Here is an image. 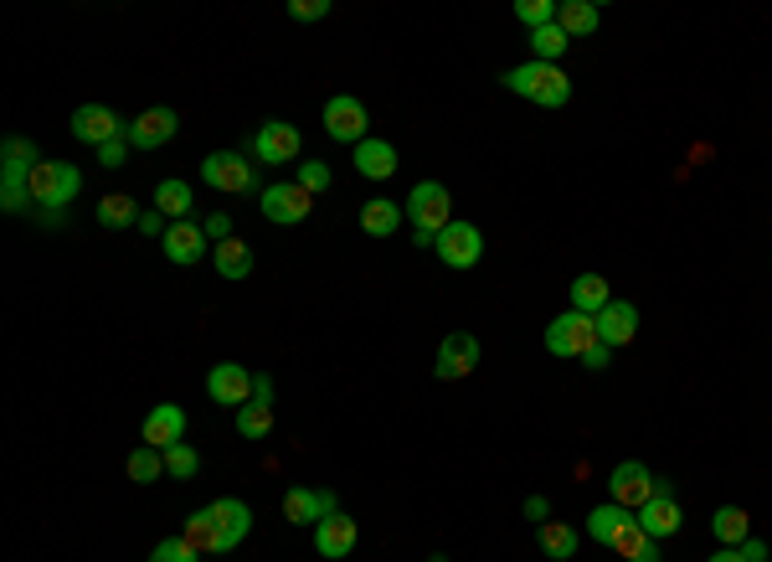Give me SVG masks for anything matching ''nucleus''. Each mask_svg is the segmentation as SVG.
<instances>
[{
	"instance_id": "34",
	"label": "nucleus",
	"mask_w": 772,
	"mask_h": 562,
	"mask_svg": "<svg viewBox=\"0 0 772 562\" xmlns=\"http://www.w3.org/2000/svg\"><path fill=\"white\" fill-rule=\"evenodd\" d=\"M160 475H166V449L139 443L135 454H129V480H135V485H155Z\"/></svg>"
},
{
	"instance_id": "29",
	"label": "nucleus",
	"mask_w": 772,
	"mask_h": 562,
	"mask_svg": "<svg viewBox=\"0 0 772 562\" xmlns=\"http://www.w3.org/2000/svg\"><path fill=\"white\" fill-rule=\"evenodd\" d=\"M212 263H217L222 279H248V273H252V248L242 238H227V243L212 248Z\"/></svg>"
},
{
	"instance_id": "32",
	"label": "nucleus",
	"mask_w": 772,
	"mask_h": 562,
	"mask_svg": "<svg viewBox=\"0 0 772 562\" xmlns=\"http://www.w3.org/2000/svg\"><path fill=\"white\" fill-rule=\"evenodd\" d=\"M191 202H196V191L185 187V181H160L155 187V212H166V217H175V222H185V212H191Z\"/></svg>"
},
{
	"instance_id": "15",
	"label": "nucleus",
	"mask_w": 772,
	"mask_h": 562,
	"mask_svg": "<svg viewBox=\"0 0 772 562\" xmlns=\"http://www.w3.org/2000/svg\"><path fill=\"white\" fill-rule=\"evenodd\" d=\"M206 397L222 403V408H242V403H252V372L237 367V361H222V367H212V376H206Z\"/></svg>"
},
{
	"instance_id": "7",
	"label": "nucleus",
	"mask_w": 772,
	"mask_h": 562,
	"mask_svg": "<svg viewBox=\"0 0 772 562\" xmlns=\"http://www.w3.org/2000/svg\"><path fill=\"white\" fill-rule=\"evenodd\" d=\"M433 254L443 258L449 269H458V273H464V269H474V263L485 258V233H479L474 222L454 217V222H449V227H443V233H438V238H433Z\"/></svg>"
},
{
	"instance_id": "42",
	"label": "nucleus",
	"mask_w": 772,
	"mask_h": 562,
	"mask_svg": "<svg viewBox=\"0 0 772 562\" xmlns=\"http://www.w3.org/2000/svg\"><path fill=\"white\" fill-rule=\"evenodd\" d=\"M139 233H145V238H160V243H166L170 217H166V212H155V206H150V212H139Z\"/></svg>"
},
{
	"instance_id": "12",
	"label": "nucleus",
	"mask_w": 772,
	"mask_h": 562,
	"mask_svg": "<svg viewBox=\"0 0 772 562\" xmlns=\"http://www.w3.org/2000/svg\"><path fill=\"white\" fill-rule=\"evenodd\" d=\"M340 501L336 491H309V485H288L284 495V521L288 527H319L325 516H336Z\"/></svg>"
},
{
	"instance_id": "21",
	"label": "nucleus",
	"mask_w": 772,
	"mask_h": 562,
	"mask_svg": "<svg viewBox=\"0 0 772 562\" xmlns=\"http://www.w3.org/2000/svg\"><path fill=\"white\" fill-rule=\"evenodd\" d=\"M185 439V408H175V403H160V408H150V418H145V443L150 449H170V443Z\"/></svg>"
},
{
	"instance_id": "11",
	"label": "nucleus",
	"mask_w": 772,
	"mask_h": 562,
	"mask_svg": "<svg viewBox=\"0 0 772 562\" xmlns=\"http://www.w3.org/2000/svg\"><path fill=\"white\" fill-rule=\"evenodd\" d=\"M258 206H263V217H269V222H279V227H294V222L309 217L315 196H309L299 181H279V187L258 191Z\"/></svg>"
},
{
	"instance_id": "3",
	"label": "nucleus",
	"mask_w": 772,
	"mask_h": 562,
	"mask_svg": "<svg viewBox=\"0 0 772 562\" xmlns=\"http://www.w3.org/2000/svg\"><path fill=\"white\" fill-rule=\"evenodd\" d=\"M402 212H407V222L418 227L412 238H418L422 248H433V238L449 227V222H454V191L443 187V181H418V187L407 191Z\"/></svg>"
},
{
	"instance_id": "22",
	"label": "nucleus",
	"mask_w": 772,
	"mask_h": 562,
	"mask_svg": "<svg viewBox=\"0 0 772 562\" xmlns=\"http://www.w3.org/2000/svg\"><path fill=\"white\" fill-rule=\"evenodd\" d=\"M402 206L391 202V196H371L366 206H361V233L366 238H391V233H402Z\"/></svg>"
},
{
	"instance_id": "46",
	"label": "nucleus",
	"mask_w": 772,
	"mask_h": 562,
	"mask_svg": "<svg viewBox=\"0 0 772 562\" xmlns=\"http://www.w3.org/2000/svg\"><path fill=\"white\" fill-rule=\"evenodd\" d=\"M525 516L531 521H552V501L546 495H525Z\"/></svg>"
},
{
	"instance_id": "44",
	"label": "nucleus",
	"mask_w": 772,
	"mask_h": 562,
	"mask_svg": "<svg viewBox=\"0 0 772 562\" xmlns=\"http://www.w3.org/2000/svg\"><path fill=\"white\" fill-rule=\"evenodd\" d=\"M202 227H206V238H212V243H227V238H232V217H227V212H212Z\"/></svg>"
},
{
	"instance_id": "31",
	"label": "nucleus",
	"mask_w": 772,
	"mask_h": 562,
	"mask_svg": "<svg viewBox=\"0 0 772 562\" xmlns=\"http://www.w3.org/2000/svg\"><path fill=\"white\" fill-rule=\"evenodd\" d=\"M711 531H716V542L722 547H741L752 537V516L741 512V506H722V512L711 516Z\"/></svg>"
},
{
	"instance_id": "26",
	"label": "nucleus",
	"mask_w": 772,
	"mask_h": 562,
	"mask_svg": "<svg viewBox=\"0 0 772 562\" xmlns=\"http://www.w3.org/2000/svg\"><path fill=\"white\" fill-rule=\"evenodd\" d=\"M185 542L196 547V552H222V516L206 506V512H196V516H185V531H181Z\"/></svg>"
},
{
	"instance_id": "13",
	"label": "nucleus",
	"mask_w": 772,
	"mask_h": 562,
	"mask_svg": "<svg viewBox=\"0 0 772 562\" xmlns=\"http://www.w3.org/2000/svg\"><path fill=\"white\" fill-rule=\"evenodd\" d=\"M474 367H479V341H474L469 330H454V336H443V346H438V361H433V376H438V382H464Z\"/></svg>"
},
{
	"instance_id": "16",
	"label": "nucleus",
	"mask_w": 772,
	"mask_h": 562,
	"mask_svg": "<svg viewBox=\"0 0 772 562\" xmlns=\"http://www.w3.org/2000/svg\"><path fill=\"white\" fill-rule=\"evenodd\" d=\"M355 542H361V521H351L345 512H336V516H325L315 527V552L319 558H330V562H340V558H351L355 552Z\"/></svg>"
},
{
	"instance_id": "24",
	"label": "nucleus",
	"mask_w": 772,
	"mask_h": 562,
	"mask_svg": "<svg viewBox=\"0 0 772 562\" xmlns=\"http://www.w3.org/2000/svg\"><path fill=\"white\" fill-rule=\"evenodd\" d=\"M212 512L222 516V552H232L242 537L252 531V512L248 501H232V495H222V501H212Z\"/></svg>"
},
{
	"instance_id": "8",
	"label": "nucleus",
	"mask_w": 772,
	"mask_h": 562,
	"mask_svg": "<svg viewBox=\"0 0 772 562\" xmlns=\"http://www.w3.org/2000/svg\"><path fill=\"white\" fill-rule=\"evenodd\" d=\"M319 120H325V135L340 139V145H361V139H371V109L361 99H351V93H336V99L319 109Z\"/></svg>"
},
{
	"instance_id": "47",
	"label": "nucleus",
	"mask_w": 772,
	"mask_h": 562,
	"mask_svg": "<svg viewBox=\"0 0 772 562\" xmlns=\"http://www.w3.org/2000/svg\"><path fill=\"white\" fill-rule=\"evenodd\" d=\"M737 552H741L747 562H768V542H762V537H747V542H741Z\"/></svg>"
},
{
	"instance_id": "41",
	"label": "nucleus",
	"mask_w": 772,
	"mask_h": 562,
	"mask_svg": "<svg viewBox=\"0 0 772 562\" xmlns=\"http://www.w3.org/2000/svg\"><path fill=\"white\" fill-rule=\"evenodd\" d=\"M288 16H294V21H325V16H330V0H294V5H288Z\"/></svg>"
},
{
	"instance_id": "35",
	"label": "nucleus",
	"mask_w": 772,
	"mask_h": 562,
	"mask_svg": "<svg viewBox=\"0 0 772 562\" xmlns=\"http://www.w3.org/2000/svg\"><path fill=\"white\" fill-rule=\"evenodd\" d=\"M237 434H242V439H269L273 434L269 403H242V408H237Z\"/></svg>"
},
{
	"instance_id": "33",
	"label": "nucleus",
	"mask_w": 772,
	"mask_h": 562,
	"mask_svg": "<svg viewBox=\"0 0 772 562\" xmlns=\"http://www.w3.org/2000/svg\"><path fill=\"white\" fill-rule=\"evenodd\" d=\"M541 552L552 562H571L577 558V531L567 521H541Z\"/></svg>"
},
{
	"instance_id": "10",
	"label": "nucleus",
	"mask_w": 772,
	"mask_h": 562,
	"mask_svg": "<svg viewBox=\"0 0 772 562\" xmlns=\"http://www.w3.org/2000/svg\"><path fill=\"white\" fill-rule=\"evenodd\" d=\"M72 139L103 150V145H114V139H129V124L118 120L109 103H83V109H72Z\"/></svg>"
},
{
	"instance_id": "37",
	"label": "nucleus",
	"mask_w": 772,
	"mask_h": 562,
	"mask_svg": "<svg viewBox=\"0 0 772 562\" xmlns=\"http://www.w3.org/2000/svg\"><path fill=\"white\" fill-rule=\"evenodd\" d=\"M531 36V52H536V63H556V57H561V52H567V32H561V26H541V32H525Z\"/></svg>"
},
{
	"instance_id": "48",
	"label": "nucleus",
	"mask_w": 772,
	"mask_h": 562,
	"mask_svg": "<svg viewBox=\"0 0 772 562\" xmlns=\"http://www.w3.org/2000/svg\"><path fill=\"white\" fill-rule=\"evenodd\" d=\"M252 403H269L273 408V376H263V372L252 376Z\"/></svg>"
},
{
	"instance_id": "1",
	"label": "nucleus",
	"mask_w": 772,
	"mask_h": 562,
	"mask_svg": "<svg viewBox=\"0 0 772 562\" xmlns=\"http://www.w3.org/2000/svg\"><path fill=\"white\" fill-rule=\"evenodd\" d=\"M83 191V171L72 160H42L32 171V206H36V222L57 233L63 227V206Z\"/></svg>"
},
{
	"instance_id": "2",
	"label": "nucleus",
	"mask_w": 772,
	"mask_h": 562,
	"mask_svg": "<svg viewBox=\"0 0 772 562\" xmlns=\"http://www.w3.org/2000/svg\"><path fill=\"white\" fill-rule=\"evenodd\" d=\"M500 83L510 88V93H521V99L541 103V109H567L571 103V78L567 68H556V63H525V68H504Z\"/></svg>"
},
{
	"instance_id": "4",
	"label": "nucleus",
	"mask_w": 772,
	"mask_h": 562,
	"mask_svg": "<svg viewBox=\"0 0 772 562\" xmlns=\"http://www.w3.org/2000/svg\"><path fill=\"white\" fill-rule=\"evenodd\" d=\"M202 181L212 191H227V196H252L258 187V166H252L242 150H212L202 160Z\"/></svg>"
},
{
	"instance_id": "19",
	"label": "nucleus",
	"mask_w": 772,
	"mask_h": 562,
	"mask_svg": "<svg viewBox=\"0 0 772 562\" xmlns=\"http://www.w3.org/2000/svg\"><path fill=\"white\" fill-rule=\"evenodd\" d=\"M351 160H355V171L366 176V181H391V176H397V150H391V145H386V139H361V145H355L351 150Z\"/></svg>"
},
{
	"instance_id": "40",
	"label": "nucleus",
	"mask_w": 772,
	"mask_h": 562,
	"mask_svg": "<svg viewBox=\"0 0 772 562\" xmlns=\"http://www.w3.org/2000/svg\"><path fill=\"white\" fill-rule=\"evenodd\" d=\"M299 187L315 196V191H330V166L325 160H299Z\"/></svg>"
},
{
	"instance_id": "25",
	"label": "nucleus",
	"mask_w": 772,
	"mask_h": 562,
	"mask_svg": "<svg viewBox=\"0 0 772 562\" xmlns=\"http://www.w3.org/2000/svg\"><path fill=\"white\" fill-rule=\"evenodd\" d=\"M608 305H613V294H608L603 273H577V279H571V310H582V315H603Z\"/></svg>"
},
{
	"instance_id": "23",
	"label": "nucleus",
	"mask_w": 772,
	"mask_h": 562,
	"mask_svg": "<svg viewBox=\"0 0 772 562\" xmlns=\"http://www.w3.org/2000/svg\"><path fill=\"white\" fill-rule=\"evenodd\" d=\"M556 26L567 36H592L603 26V5L598 0H561L556 5Z\"/></svg>"
},
{
	"instance_id": "39",
	"label": "nucleus",
	"mask_w": 772,
	"mask_h": 562,
	"mask_svg": "<svg viewBox=\"0 0 772 562\" xmlns=\"http://www.w3.org/2000/svg\"><path fill=\"white\" fill-rule=\"evenodd\" d=\"M202 552L185 542V537H166V542H155V552H150V562H196Z\"/></svg>"
},
{
	"instance_id": "36",
	"label": "nucleus",
	"mask_w": 772,
	"mask_h": 562,
	"mask_svg": "<svg viewBox=\"0 0 772 562\" xmlns=\"http://www.w3.org/2000/svg\"><path fill=\"white\" fill-rule=\"evenodd\" d=\"M556 5L561 0H515V21H521L525 32H541V26L556 21Z\"/></svg>"
},
{
	"instance_id": "5",
	"label": "nucleus",
	"mask_w": 772,
	"mask_h": 562,
	"mask_svg": "<svg viewBox=\"0 0 772 562\" xmlns=\"http://www.w3.org/2000/svg\"><path fill=\"white\" fill-rule=\"evenodd\" d=\"M598 341H603V336H598V315H582V310H567V315H556V321L546 325V351H552V357L582 361Z\"/></svg>"
},
{
	"instance_id": "17",
	"label": "nucleus",
	"mask_w": 772,
	"mask_h": 562,
	"mask_svg": "<svg viewBox=\"0 0 772 562\" xmlns=\"http://www.w3.org/2000/svg\"><path fill=\"white\" fill-rule=\"evenodd\" d=\"M634 516H638V527L649 531L655 542H665V537H674V531H680V501H674V485H670V480H659L655 501H649L644 512H634Z\"/></svg>"
},
{
	"instance_id": "30",
	"label": "nucleus",
	"mask_w": 772,
	"mask_h": 562,
	"mask_svg": "<svg viewBox=\"0 0 772 562\" xmlns=\"http://www.w3.org/2000/svg\"><path fill=\"white\" fill-rule=\"evenodd\" d=\"M99 227H109V233H118V227H139V206L129 191H109L99 202Z\"/></svg>"
},
{
	"instance_id": "14",
	"label": "nucleus",
	"mask_w": 772,
	"mask_h": 562,
	"mask_svg": "<svg viewBox=\"0 0 772 562\" xmlns=\"http://www.w3.org/2000/svg\"><path fill=\"white\" fill-rule=\"evenodd\" d=\"M175 130H181V114L166 109V103H155V109H145V114L129 124V145H135V150H160V145L175 139Z\"/></svg>"
},
{
	"instance_id": "28",
	"label": "nucleus",
	"mask_w": 772,
	"mask_h": 562,
	"mask_svg": "<svg viewBox=\"0 0 772 562\" xmlns=\"http://www.w3.org/2000/svg\"><path fill=\"white\" fill-rule=\"evenodd\" d=\"M613 552H618L623 562H659V542L649 537V531L638 527V516L628 521V527L618 531V542H613Z\"/></svg>"
},
{
	"instance_id": "38",
	"label": "nucleus",
	"mask_w": 772,
	"mask_h": 562,
	"mask_svg": "<svg viewBox=\"0 0 772 562\" xmlns=\"http://www.w3.org/2000/svg\"><path fill=\"white\" fill-rule=\"evenodd\" d=\"M196 470H202V454H196V449H191L185 439L170 443V449H166V475H170V480H191Z\"/></svg>"
},
{
	"instance_id": "27",
	"label": "nucleus",
	"mask_w": 772,
	"mask_h": 562,
	"mask_svg": "<svg viewBox=\"0 0 772 562\" xmlns=\"http://www.w3.org/2000/svg\"><path fill=\"white\" fill-rule=\"evenodd\" d=\"M628 521H634V512H623V506L603 501V506H592V516H588V537H592V542H603V547H613Z\"/></svg>"
},
{
	"instance_id": "18",
	"label": "nucleus",
	"mask_w": 772,
	"mask_h": 562,
	"mask_svg": "<svg viewBox=\"0 0 772 562\" xmlns=\"http://www.w3.org/2000/svg\"><path fill=\"white\" fill-rule=\"evenodd\" d=\"M206 227H196V222H170V233H166V258L170 263H202V254H206Z\"/></svg>"
},
{
	"instance_id": "9",
	"label": "nucleus",
	"mask_w": 772,
	"mask_h": 562,
	"mask_svg": "<svg viewBox=\"0 0 772 562\" xmlns=\"http://www.w3.org/2000/svg\"><path fill=\"white\" fill-rule=\"evenodd\" d=\"M252 160H263V166H299L304 160V139H299V130L288 120H269L258 135H252Z\"/></svg>"
},
{
	"instance_id": "43",
	"label": "nucleus",
	"mask_w": 772,
	"mask_h": 562,
	"mask_svg": "<svg viewBox=\"0 0 772 562\" xmlns=\"http://www.w3.org/2000/svg\"><path fill=\"white\" fill-rule=\"evenodd\" d=\"M129 160V139H114V145H103L99 150V166H109V171H118Z\"/></svg>"
},
{
	"instance_id": "45",
	"label": "nucleus",
	"mask_w": 772,
	"mask_h": 562,
	"mask_svg": "<svg viewBox=\"0 0 772 562\" xmlns=\"http://www.w3.org/2000/svg\"><path fill=\"white\" fill-rule=\"evenodd\" d=\"M608 361H613V346H603V341H598V346H592V351H588V357H582V367H588V372H603Z\"/></svg>"
},
{
	"instance_id": "6",
	"label": "nucleus",
	"mask_w": 772,
	"mask_h": 562,
	"mask_svg": "<svg viewBox=\"0 0 772 562\" xmlns=\"http://www.w3.org/2000/svg\"><path fill=\"white\" fill-rule=\"evenodd\" d=\"M655 491H659V475H649V464L623 460L608 470V501L623 506V512H644L655 501Z\"/></svg>"
},
{
	"instance_id": "20",
	"label": "nucleus",
	"mask_w": 772,
	"mask_h": 562,
	"mask_svg": "<svg viewBox=\"0 0 772 562\" xmlns=\"http://www.w3.org/2000/svg\"><path fill=\"white\" fill-rule=\"evenodd\" d=\"M598 336H603V346H613V351L628 346L638 336V310L628 305V300H613V305L598 315Z\"/></svg>"
},
{
	"instance_id": "49",
	"label": "nucleus",
	"mask_w": 772,
	"mask_h": 562,
	"mask_svg": "<svg viewBox=\"0 0 772 562\" xmlns=\"http://www.w3.org/2000/svg\"><path fill=\"white\" fill-rule=\"evenodd\" d=\"M711 562H747V558H741L737 547H722V552H716V558H711Z\"/></svg>"
}]
</instances>
